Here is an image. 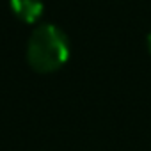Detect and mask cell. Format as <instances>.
<instances>
[{
    "label": "cell",
    "instance_id": "obj_1",
    "mask_svg": "<svg viewBox=\"0 0 151 151\" xmlns=\"http://www.w3.org/2000/svg\"><path fill=\"white\" fill-rule=\"evenodd\" d=\"M69 55V45L66 34L55 25L37 27L27 46L29 64L39 73H50L59 69Z\"/></svg>",
    "mask_w": 151,
    "mask_h": 151
},
{
    "label": "cell",
    "instance_id": "obj_2",
    "mask_svg": "<svg viewBox=\"0 0 151 151\" xmlns=\"http://www.w3.org/2000/svg\"><path fill=\"white\" fill-rule=\"evenodd\" d=\"M11 9L14 11V14L20 20L27 23L37 22L43 14L41 0H11Z\"/></svg>",
    "mask_w": 151,
    "mask_h": 151
}]
</instances>
